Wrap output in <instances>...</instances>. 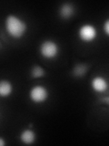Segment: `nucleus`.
Masks as SVG:
<instances>
[{
    "label": "nucleus",
    "mask_w": 109,
    "mask_h": 146,
    "mask_svg": "<svg viewBox=\"0 0 109 146\" xmlns=\"http://www.w3.org/2000/svg\"><path fill=\"white\" fill-rule=\"evenodd\" d=\"M26 22L16 14H9L5 18V29L10 38L19 40L27 32Z\"/></svg>",
    "instance_id": "f257e3e1"
},
{
    "label": "nucleus",
    "mask_w": 109,
    "mask_h": 146,
    "mask_svg": "<svg viewBox=\"0 0 109 146\" xmlns=\"http://www.w3.org/2000/svg\"><path fill=\"white\" fill-rule=\"evenodd\" d=\"M39 54L47 60H53L60 54V46L54 40L45 39L39 46Z\"/></svg>",
    "instance_id": "f03ea898"
},
{
    "label": "nucleus",
    "mask_w": 109,
    "mask_h": 146,
    "mask_svg": "<svg viewBox=\"0 0 109 146\" xmlns=\"http://www.w3.org/2000/svg\"><path fill=\"white\" fill-rule=\"evenodd\" d=\"M49 97V91L47 88L44 85L36 84L32 86L28 91V98L32 102L40 105L47 100Z\"/></svg>",
    "instance_id": "7ed1b4c3"
},
{
    "label": "nucleus",
    "mask_w": 109,
    "mask_h": 146,
    "mask_svg": "<svg viewBox=\"0 0 109 146\" xmlns=\"http://www.w3.org/2000/svg\"><path fill=\"white\" fill-rule=\"evenodd\" d=\"M98 31L97 27L90 23H85L79 27L77 36L84 43H92L97 38Z\"/></svg>",
    "instance_id": "20e7f679"
},
{
    "label": "nucleus",
    "mask_w": 109,
    "mask_h": 146,
    "mask_svg": "<svg viewBox=\"0 0 109 146\" xmlns=\"http://www.w3.org/2000/svg\"><path fill=\"white\" fill-rule=\"evenodd\" d=\"M91 89L95 93L102 94L106 92L109 89V82L106 78L101 75L95 76L90 82Z\"/></svg>",
    "instance_id": "39448f33"
},
{
    "label": "nucleus",
    "mask_w": 109,
    "mask_h": 146,
    "mask_svg": "<svg viewBox=\"0 0 109 146\" xmlns=\"http://www.w3.org/2000/svg\"><path fill=\"white\" fill-rule=\"evenodd\" d=\"M76 12L75 6L70 2L63 3L58 9V16L64 20H68L74 17Z\"/></svg>",
    "instance_id": "423d86ee"
},
{
    "label": "nucleus",
    "mask_w": 109,
    "mask_h": 146,
    "mask_svg": "<svg viewBox=\"0 0 109 146\" xmlns=\"http://www.w3.org/2000/svg\"><path fill=\"white\" fill-rule=\"evenodd\" d=\"M19 139L22 143L30 145L33 144L35 141H36V133L35 132L34 130H32V128H26L21 131L19 134Z\"/></svg>",
    "instance_id": "0eeeda50"
},
{
    "label": "nucleus",
    "mask_w": 109,
    "mask_h": 146,
    "mask_svg": "<svg viewBox=\"0 0 109 146\" xmlns=\"http://www.w3.org/2000/svg\"><path fill=\"white\" fill-rule=\"evenodd\" d=\"M13 84L8 80H2L0 81V97L1 98H8L13 93Z\"/></svg>",
    "instance_id": "6e6552de"
},
{
    "label": "nucleus",
    "mask_w": 109,
    "mask_h": 146,
    "mask_svg": "<svg viewBox=\"0 0 109 146\" xmlns=\"http://www.w3.org/2000/svg\"><path fill=\"white\" fill-rule=\"evenodd\" d=\"M89 66L86 63H77L74 66L72 70V74L75 77H83L88 71Z\"/></svg>",
    "instance_id": "1a4fd4ad"
},
{
    "label": "nucleus",
    "mask_w": 109,
    "mask_h": 146,
    "mask_svg": "<svg viewBox=\"0 0 109 146\" xmlns=\"http://www.w3.org/2000/svg\"><path fill=\"white\" fill-rule=\"evenodd\" d=\"M30 74L33 79H39V78L45 77V74H47V71H45V70L42 66L36 64V65H34L32 67Z\"/></svg>",
    "instance_id": "9d476101"
},
{
    "label": "nucleus",
    "mask_w": 109,
    "mask_h": 146,
    "mask_svg": "<svg viewBox=\"0 0 109 146\" xmlns=\"http://www.w3.org/2000/svg\"><path fill=\"white\" fill-rule=\"evenodd\" d=\"M103 31L106 34V36H107L109 38V17L106 18L103 23Z\"/></svg>",
    "instance_id": "9b49d317"
},
{
    "label": "nucleus",
    "mask_w": 109,
    "mask_h": 146,
    "mask_svg": "<svg viewBox=\"0 0 109 146\" xmlns=\"http://www.w3.org/2000/svg\"><path fill=\"white\" fill-rule=\"evenodd\" d=\"M6 145V143H5L4 138L3 137H0V146H5Z\"/></svg>",
    "instance_id": "f8f14e48"
}]
</instances>
